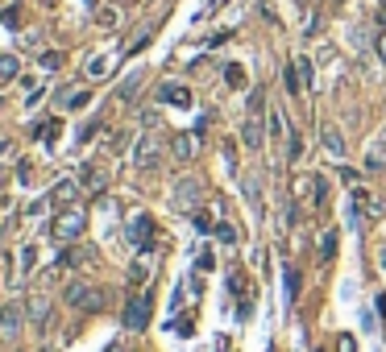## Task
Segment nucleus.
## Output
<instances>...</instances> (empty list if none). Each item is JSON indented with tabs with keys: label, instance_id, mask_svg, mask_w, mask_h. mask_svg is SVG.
Returning a JSON list of instances; mask_svg holds the SVG:
<instances>
[{
	"label": "nucleus",
	"instance_id": "nucleus-9",
	"mask_svg": "<svg viewBox=\"0 0 386 352\" xmlns=\"http://www.w3.org/2000/svg\"><path fill=\"white\" fill-rule=\"evenodd\" d=\"M50 208H75V199H79V178H58L54 187L46 191Z\"/></svg>",
	"mask_w": 386,
	"mask_h": 352
},
{
	"label": "nucleus",
	"instance_id": "nucleus-23",
	"mask_svg": "<svg viewBox=\"0 0 386 352\" xmlns=\"http://www.w3.org/2000/svg\"><path fill=\"white\" fill-rule=\"evenodd\" d=\"M104 306H108V290H104V286H92V294H88L83 311H104Z\"/></svg>",
	"mask_w": 386,
	"mask_h": 352
},
{
	"label": "nucleus",
	"instance_id": "nucleus-24",
	"mask_svg": "<svg viewBox=\"0 0 386 352\" xmlns=\"http://www.w3.org/2000/svg\"><path fill=\"white\" fill-rule=\"evenodd\" d=\"M224 83H229V87H245V67L241 63H229V67H224Z\"/></svg>",
	"mask_w": 386,
	"mask_h": 352
},
{
	"label": "nucleus",
	"instance_id": "nucleus-11",
	"mask_svg": "<svg viewBox=\"0 0 386 352\" xmlns=\"http://www.w3.org/2000/svg\"><path fill=\"white\" fill-rule=\"evenodd\" d=\"M88 294H92V282H83V278H71L67 286H63V303L75 306V311H83Z\"/></svg>",
	"mask_w": 386,
	"mask_h": 352
},
{
	"label": "nucleus",
	"instance_id": "nucleus-39",
	"mask_svg": "<svg viewBox=\"0 0 386 352\" xmlns=\"http://www.w3.org/2000/svg\"><path fill=\"white\" fill-rule=\"evenodd\" d=\"M374 54H378V63H386V29L374 38Z\"/></svg>",
	"mask_w": 386,
	"mask_h": 352
},
{
	"label": "nucleus",
	"instance_id": "nucleus-32",
	"mask_svg": "<svg viewBox=\"0 0 386 352\" xmlns=\"http://www.w3.org/2000/svg\"><path fill=\"white\" fill-rule=\"evenodd\" d=\"M104 70H108V58H104V54H96V58L88 63V79H104Z\"/></svg>",
	"mask_w": 386,
	"mask_h": 352
},
{
	"label": "nucleus",
	"instance_id": "nucleus-36",
	"mask_svg": "<svg viewBox=\"0 0 386 352\" xmlns=\"http://www.w3.org/2000/svg\"><path fill=\"white\" fill-rule=\"evenodd\" d=\"M0 21L9 25V29H17V25H21V9H17V4H13V9H4V17H0Z\"/></svg>",
	"mask_w": 386,
	"mask_h": 352
},
{
	"label": "nucleus",
	"instance_id": "nucleus-8",
	"mask_svg": "<svg viewBox=\"0 0 386 352\" xmlns=\"http://www.w3.org/2000/svg\"><path fill=\"white\" fill-rule=\"evenodd\" d=\"M266 133H270V129L262 124V117H254V112H249V117L241 120V145L249 149V154H258V149L266 145Z\"/></svg>",
	"mask_w": 386,
	"mask_h": 352
},
{
	"label": "nucleus",
	"instance_id": "nucleus-16",
	"mask_svg": "<svg viewBox=\"0 0 386 352\" xmlns=\"http://www.w3.org/2000/svg\"><path fill=\"white\" fill-rule=\"evenodd\" d=\"M104 183H108V178H104V170H96V166H83V170H79V187L104 191Z\"/></svg>",
	"mask_w": 386,
	"mask_h": 352
},
{
	"label": "nucleus",
	"instance_id": "nucleus-34",
	"mask_svg": "<svg viewBox=\"0 0 386 352\" xmlns=\"http://www.w3.org/2000/svg\"><path fill=\"white\" fill-rule=\"evenodd\" d=\"M262 104H266V92H262V87H254V92H249V112L262 117Z\"/></svg>",
	"mask_w": 386,
	"mask_h": 352
},
{
	"label": "nucleus",
	"instance_id": "nucleus-5",
	"mask_svg": "<svg viewBox=\"0 0 386 352\" xmlns=\"http://www.w3.org/2000/svg\"><path fill=\"white\" fill-rule=\"evenodd\" d=\"M129 245H133V249H137V253H145V249H154V220H150V215H133V220H129Z\"/></svg>",
	"mask_w": 386,
	"mask_h": 352
},
{
	"label": "nucleus",
	"instance_id": "nucleus-17",
	"mask_svg": "<svg viewBox=\"0 0 386 352\" xmlns=\"http://www.w3.org/2000/svg\"><path fill=\"white\" fill-rule=\"evenodd\" d=\"M270 124H266V129H270V141H274V145H278V141H287L291 133H287V117H283V112H278V108H274V112H270Z\"/></svg>",
	"mask_w": 386,
	"mask_h": 352
},
{
	"label": "nucleus",
	"instance_id": "nucleus-14",
	"mask_svg": "<svg viewBox=\"0 0 386 352\" xmlns=\"http://www.w3.org/2000/svg\"><path fill=\"white\" fill-rule=\"evenodd\" d=\"M283 286H287V306H295L299 303V290H303V274H299L295 265H287V270H283Z\"/></svg>",
	"mask_w": 386,
	"mask_h": 352
},
{
	"label": "nucleus",
	"instance_id": "nucleus-27",
	"mask_svg": "<svg viewBox=\"0 0 386 352\" xmlns=\"http://www.w3.org/2000/svg\"><path fill=\"white\" fill-rule=\"evenodd\" d=\"M125 145H129V133H113V137L104 141V149H108L113 158H117V154H125Z\"/></svg>",
	"mask_w": 386,
	"mask_h": 352
},
{
	"label": "nucleus",
	"instance_id": "nucleus-7",
	"mask_svg": "<svg viewBox=\"0 0 386 352\" xmlns=\"http://www.w3.org/2000/svg\"><path fill=\"white\" fill-rule=\"evenodd\" d=\"M199 195H204L199 178H179V183H174V208H179V211H195V208H199Z\"/></svg>",
	"mask_w": 386,
	"mask_h": 352
},
{
	"label": "nucleus",
	"instance_id": "nucleus-35",
	"mask_svg": "<svg viewBox=\"0 0 386 352\" xmlns=\"http://www.w3.org/2000/svg\"><path fill=\"white\" fill-rule=\"evenodd\" d=\"M217 240H224V245H237V228H233V224H217Z\"/></svg>",
	"mask_w": 386,
	"mask_h": 352
},
{
	"label": "nucleus",
	"instance_id": "nucleus-30",
	"mask_svg": "<svg viewBox=\"0 0 386 352\" xmlns=\"http://www.w3.org/2000/svg\"><path fill=\"white\" fill-rule=\"evenodd\" d=\"M312 191H315V208H324V203H328V178H324V174H315Z\"/></svg>",
	"mask_w": 386,
	"mask_h": 352
},
{
	"label": "nucleus",
	"instance_id": "nucleus-40",
	"mask_svg": "<svg viewBox=\"0 0 386 352\" xmlns=\"http://www.w3.org/2000/svg\"><path fill=\"white\" fill-rule=\"evenodd\" d=\"M121 21V13H117V9H108V13H100V25H117Z\"/></svg>",
	"mask_w": 386,
	"mask_h": 352
},
{
	"label": "nucleus",
	"instance_id": "nucleus-22",
	"mask_svg": "<svg viewBox=\"0 0 386 352\" xmlns=\"http://www.w3.org/2000/svg\"><path fill=\"white\" fill-rule=\"evenodd\" d=\"M125 278H129V286H133V290H137V286H145V282H150V265H145V261H133V265H129V274H125Z\"/></svg>",
	"mask_w": 386,
	"mask_h": 352
},
{
	"label": "nucleus",
	"instance_id": "nucleus-18",
	"mask_svg": "<svg viewBox=\"0 0 386 352\" xmlns=\"http://www.w3.org/2000/svg\"><path fill=\"white\" fill-rule=\"evenodd\" d=\"M241 195L249 199V208L262 215V191H258V183H254V174H245V178H241Z\"/></svg>",
	"mask_w": 386,
	"mask_h": 352
},
{
	"label": "nucleus",
	"instance_id": "nucleus-29",
	"mask_svg": "<svg viewBox=\"0 0 386 352\" xmlns=\"http://www.w3.org/2000/svg\"><path fill=\"white\" fill-rule=\"evenodd\" d=\"M283 83H287V92H291V95H299V92H303V79H299V67H287V75H283Z\"/></svg>",
	"mask_w": 386,
	"mask_h": 352
},
{
	"label": "nucleus",
	"instance_id": "nucleus-44",
	"mask_svg": "<svg viewBox=\"0 0 386 352\" xmlns=\"http://www.w3.org/2000/svg\"><path fill=\"white\" fill-rule=\"evenodd\" d=\"M4 154H9V141H0V158H4Z\"/></svg>",
	"mask_w": 386,
	"mask_h": 352
},
{
	"label": "nucleus",
	"instance_id": "nucleus-19",
	"mask_svg": "<svg viewBox=\"0 0 386 352\" xmlns=\"http://www.w3.org/2000/svg\"><path fill=\"white\" fill-rule=\"evenodd\" d=\"M17 75H21V58L17 54H0V83H9Z\"/></svg>",
	"mask_w": 386,
	"mask_h": 352
},
{
	"label": "nucleus",
	"instance_id": "nucleus-12",
	"mask_svg": "<svg viewBox=\"0 0 386 352\" xmlns=\"http://www.w3.org/2000/svg\"><path fill=\"white\" fill-rule=\"evenodd\" d=\"M170 154L179 162H192L195 154H199V133H179V137L170 141Z\"/></svg>",
	"mask_w": 386,
	"mask_h": 352
},
{
	"label": "nucleus",
	"instance_id": "nucleus-10",
	"mask_svg": "<svg viewBox=\"0 0 386 352\" xmlns=\"http://www.w3.org/2000/svg\"><path fill=\"white\" fill-rule=\"evenodd\" d=\"M158 100H162V104H174V108H192L195 104L192 87H183V83H162V87H158Z\"/></svg>",
	"mask_w": 386,
	"mask_h": 352
},
{
	"label": "nucleus",
	"instance_id": "nucleus-28",
	"mask_svg": "<svg viewBox=\"0 0 386 352\" xmlns=\"http://www.w3.org/2000/svg\"><path fill=\"white\" fill-rule=\"evenodd\" d=\"M299 158H303V137L291 133V137H287V162H299Z\"/></svg>",
	"mask_w": 386,
	"mask_h": 352
},
{
	"label": "nucleus",
	"instance_id": "nucleus-41",
	"mask_svg": "<svg viewBox=\"0 0 386 352\" xmlns=\"http://www.w3.org/2000/svg\"><path fill=\"white\" fill-rule=\"evenodd\" d=\"M17 178H21V183H29V178H33V166L21 162V166H17Z\"/></svg>",
	"mask_w": 386,
	"mask_h": 352
},
{
	"label": "nucleus",
	"instance_id": "nucleus-20",
	"mask_svg": "<svg viewBox=\"0 0 386 352\" xmlns=\"http://www.w3.org/2000/svg\"><path fill=\"white\" fill-rule=\"evenodd\" d=\"M337 240H340L337 228H328V233L320 236V261H333V257H337Z\"/></svg>",
	"mask_w": 386,
	"mask_h": 352
},
{
	"label": "nucleus",
	"instance_id": "nucleus-21",
	"mask_svg": "<svg viewBox=\"0 0 386 352\" xmlns=\"http://www.w3.org/2000/svg\"><path fill=\"white\" fill-rule=\"evenodd\" d=\"M88 104H92V92H88V87H79V92H67V95H63V108H71V112L88 108Z\"/></svg>",
	"mask_w": 386,
	"mask_h": 352
},
{
	"label": "nucleus",
	"instance_id": "nucleus-13",
	"mask_svg": "<svg viewBox=\"0 0 386 352\" xmlns=\"http://www.w3.org/2000/svg\"><path fill=\"white\" fill-rule=\"evenodd\" d=\"M320 145H324L333 158H345V137H340L337 124H324V129H320Z\"/></svg>",
	"mask_w": 386,
	"mask_h": 352
},
{
	"label": "nucleus",
	"instance_id": "nucleus-4",
	"mask_svg": "<svg viewBox=\"0 0 386 352\" xmlns=\"http://www.w3.org/2000/svg\"><path fill=\"white\" fill-rule=\"evenodd\" d=\"M150 294H142V290H137V294H129V303H125V311H121V324L129 331H145L150 328V315H154V311H150Z\"/></svg>",
	"mask_w": 386,
	"mask_h": 352
},
{
	"label": "nucleus",
	"instance_id": "nucleus-1",
	"mask_svg": "<svg viewBox=\"0 0 386 352\" xmlns=\"http://www.w3.org/2000/svg\"><path fill=\"white\" fill-rule=\"evenodd\" d=\"M83 228H88V211L79 208H63L54 220H50V240H58V245H71V240H79L83 236Z\"/></svg>",
	"mask_w": 386,
	"mask_h": 352
},
{
	"label": "nucleus",
	"instance_id": "nucleus-33",
	"mask_svg": "<svg viewBox=\"0 0 386 352\" xmlns=\"http://www.w3.org/2000/svg\"><path fill=\"white\" fill-rule=\"evenodd\" d=\"M58 133H63V120H46V124L38 129V137H42V141H54Z\"/></svg>",
	"mask_w": 386,
	"mask_h": 352
},
{
	"label": "nucleus",
	"instance_id": "nucleus-37",
	"mask_svg": "<svg viewBox=\"0 0 386 352\" xmlns=\"http://www.w3.org/2000/svg\"><path fill=\"white\" fill-rule=\"evenodd\" d=\"M337 352H358V336H349V331H345V336L337 340Z\"/></svg>",
	"mask_w": 386,
	"mask_h": 352
},
{
	"label": "nucleus",
	"instance_id": "nucleus-26",
	"mask_svg": "<svg viewBox=\"0 0 386 352\" xmlns=\"http://www.w3.org/2000/svg\"><path fill=\"white\" fill-rule=\"evenodd\" d=\"M38 67H42V70H58V67H63V54H58V50H42V54H38Z\"/></svg>",
	"mask_w": 386,
	"mask_h": 352
},
{
	"label": "nucleus",
	"instance_id": "nucleus-31",
	"mask_svg": "<svg viewBox=\"0 0 386 352\" xmlns=\"http://www.w3.org/2000/svg\"><path fill=\"white\" fill-rule=\"evenodd\" d=\"M295 67H299V79H303V87H312V83H315V67H312V58H299Z\"/></svg>",
	"mask_w": 386,
	"mask_h": 352
},
{
	"label": "nucleus",
	"instance_id": "nucleus-6",
	"mask_svg": "<svg viewBox=\"0 0 386 352\" xmlns=\"http://www.w3.org/2000/svg\"><path fill=\"white\" fill-rule=\"evenodd\" d=\"M25 315H29V328L38 331V336H46L50 319H54V311H50V299H46V294H33V299L25 303Z\"/></svg>",
	"mask_w": 386,
	"mask_h": 352
},
{
	"label": "nucleus",
	"instance_id": "nucleus-3",
	"mask_svg": "<svg viewBox=\"0 0 386 352\" xmlns=\"http://www.w3.org/2000/svg\"><path fill=\"white\" fill-rule=\"evenodd\" d=\"M133 166L142 170V174H158L162 170V141L154 137V133H145L137 141V149H133Z\"/></svg>",
	"mask_w": 386,
	"mask_h": 352
},
{
	"label": "nucleus",
	"instance_id": "nucleus-15",
	"mask_svg": "<svg viewBox=\"0 0 386 352\" xmlns=\"http://www.w3.org/2000/svg\"><path fill=\"white\" fill-rule=\"evenodd\" d=\"M142 70H133V75H125L121 79V87H117V100H121V104H129V100H133V95H137V87H142Z\"/></svg>",
	"mask_w": 386,
	"mask_h": 352
},
{
	"label": "nucleus",
	"instance_id": "nucleus-45",
	"mask_svg": "<svg viewBox=\"0 0 386 352\" xmlns=\"http://www.w3.org/2000/svg\"><path fill=\"white\" fill-rule=\"evenodd\" d=\"M382 270H386V249H382Z\"/></svg>",
	"mask_w": 386,
	"mask_h": 352
},
{
	"label": "nucleus",
	"instance_id": "nucleus-42",
	"mask_svg": "<svg viewBox=\"0 0 386 352\" xmlns=\"http://www.w3.org/2000/svg\"><path fill=\"white\" fill-rule=\"evenodd\" d=\"M378 25H382V29H386V0H382V4H378Z\"/></svg>",
	"mask_w": 386,
	"mask_h": 352
},
{
	"label": "nucleus",
	"instance_id": "nucleus-2",
	"mask_svg": "<svg viewBox=\"0 0 386 352\" xmlns=\"http://www.w3.org/2000/svg\"><path fill=\"white\" fill-rule=\"evenodd\" d=\"M25 303L21 299H9V303L0 306V344H13L17 336H21V328H25Z\"/></svg>",
	"mask_w": 386,
	"mask_h": 352
},
{
	"label": "nucleus",
	"instance_id": "nucleus-38",
	"mask_svg": "<svg viewBox=\"0 0 386 352\" xmlns=\"http://www.w3.org/2000/svg\"><path fill=\"white\" fill-rule=\"evenodd\" d=\"M96 133H100V120H88V124L79 129V141H92Z\"/></svg>",
	"mask_w": 386,
	"mask_h": 352
},
{
	"label": "nucleus",
	"instance_id": "nucleus-43",
	"mask_svg": "<svg viewBox=\"0 0 386 352\" xmlns=\"http://www.w3.org/2000/svg\"><path fill=\"white\" fill-rule=\"evenodd\" d=\"M104 352H125V344H108V348H104Z\"/></svg>",
	"mask_w": 386,
	"mask_h": 352
},
{
	"label": "nucleus",
	"instance_id": "nucleus-25",
	"mask_svg": "<svg viewBox=\"0 0 386 352\" xmlns=\"http://www.w3.org/2000/svg\"><path fill=\"white\" fill-rule=\"evenodd\" d=\"M33 265H38V245H25L21 249V278L33 274Z\"/></svg>",
	"mask_w": 386,
	"mask_h": 352
}]
</instances>
